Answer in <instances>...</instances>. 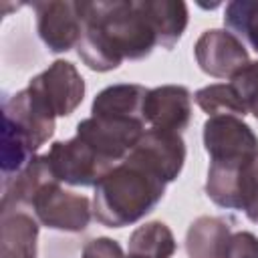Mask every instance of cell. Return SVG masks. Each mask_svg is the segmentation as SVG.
I'll return each mask as SVG.
<instances>
[{
	"label": "cell",
	"mask_w": 258,
	"mask_h": 258,
	"mask_svg": "<svg viewBox=\"0 0 258 258\" xmlns=\"http://www.w3.org/2000/svg\"><path fill=\"white\" fill-rule=\"evenodd\" d=\"M83 18L79 58L97 73L117 69L125 58L141 60L157 46L155 30L141 0L79 2Z\"/></svg>",
	"instance_id": "cell-1"
},
{
	"label": "cell",
	"mask_w": 258,
	"mask_h": 258,
	"mask_svg": "<svg viewBox=\"0 0 258 258\" xmlns=\"http://www.w3.org/2000/svg\"><path fill=\"white\" fill-rule=\"evenodd\" d=\"M165 181L143 163L125 157L95 185L93 216L107 228H125L149 212L165 196Z\"/></svg>",
	"instance_id": "cell-2"
},
{
	"label": "cell",
	"mask_w": 258,
	"mask_h": 258,
	"mask_svg": "<svg viewBox=\"0 0 258 258\" xmlns=\"http://www.w3.org/2000/svg\"><path fill=\"white\" fill-rule=\"evenodd\" d=\"M2 175L12 177L52 137L54 115L38 99L22 89L2 103Z\"/></svg>",
	"instance_id": "cell-3"
},
{
	"label": "cell",
	"mask_w": 258,
	"mask_h": 258,
	"mask_svg": "<svg viewBox=\"0 0 258 258\" xmlns=\"http://www.w3.org/2000/svg\"><path fill=\"white\" fill-rule=\"evenodd\" d=\"M202 137L210 163H248L258 155V135L236 115L208 117Z\"/></svg>",
	"instance_id": "cell-4"
},
{
	"label": "cell",
	"mask_w": 258,
	"mask_h": 258,
	"mask_svg": "<svg viewBox=\"0 0 258 258\" xmlns=\"http://www.w3.org/2000/svg\"><path fill=\"white\" fill-rule=\"evenodd\" d=\"M54 117H69L85 97V79L69 60H54L26 87Z\"/></svg>",
	"instance_id": "cell-5"
},
{
	"label": "cell",
	"mask_w": 258,
	"mask_h": 258,
	"mask_svg": "<svg viewBox=\"0 0 258 258\" xmlns=\"http://www.w3.org/2000/svg\"><path fill=\"white\" fill-rule=\"evenodd\" d=\"M46 157L54 177L69 185H97L99 179L115 167L77 135L67 141H54Z\"/></svg>",
	"instance_id": "cell-6"
},
{
	"label": "cell",
	"mask_w": 258,
	"mask_h": 258,
	"mask_svg": "<svg viewBox=\"0 0 258 258\" xmlns=\"http://www.w3.org/2000/svg\"><path fill=\"white\" fill-rule=\"evenodd\" d=\"M30 210L40 226L62 232H83L93 216L89 198L62 189L60 181L44 185L32 200Z\"/></svg>",
	"instance_id": "cell-7"
},
{
	"label": "cell",
	"mask_w": 258,
	"mask_h": 258,
	"mask_svg": "<svg viewBox=\"0 0 258 258\" xmlns=\"http://www.w3.org/2000/svg\"><path fill=\"white\" fill-rule=\"evenodd\" d=\"M143 133H145L143 121L91 115L79 121L75 135L87 141L109 163L117 165V161H123L127 157V153L135 147V143Z\"/></svg>",
	"instance_id": "cell-8"
},
{
	"label": "cell",
	"mask_w": 258,
	"mask_h": 258,
	"mask_svg": "<svg viewBox=\"0 0 258 258\" xmlns=\"http://www.w3.org/2000/svg\"><path fill=\"white\" fill-rule=\"evenodd\" d=\"M36 14V32L50 52H67L77 48L83 30L79 2L48 0L30 4Z\"/></svg>",
	"instance_id": "cell-9"
},
{
	"label": "cell",
	"mask_w": 258,
	"mask_h": 258,
	"mask_svg": "<svg viewBox=\"0 0 258 258\" xmlns=\"http://www.w3.org/2000/svg\"><path fill=\"white\" fill-rule=\"evenodd\" d=\"M194 54L200 69L216 79H232L234 73L250 62L244 42L234 32L224 28H212L202 32L196 40Z\"/></svg>",
	"instance_id": "cell-10"
},
{
	"label": "cell",
	"mask_w": 258,
	"mask_h": 258,
	"mask_svg": "<svg viewBox=\"0 0 258 258\" xmlns=\"http://www.w3.org/2000/svg\"><path fill=\"white\" fill-rule=\"evenodd\" d=\"M127 157L143 163L165 183L177 179L185 161V143L175 131L145 129Z\"/></svg>",
	"instance_id": "cell-11"
},
{
	"label": "cell",
	"mask_w": 258,
	"mask_h": 258,
	"mask_svg": "<svg viewBox=\"0 0 258 258\" xmlns=\"http://www.w3.org/2000/svg\"><path fill=\"white\" fill-rule=\"evenodd\" d=\"M143 119L151 129L183 131L191 119V95L181 85H161L147 91Z\"/></svg>",
	"instance_id": "cell-12"
},
{
	"label": "cell",
	"mask_w": 258,
	"mask_h": 258,
	"mask_svg": "<svg viewBox=\"0 0 258 258\" xmlns=\"http://www.w3.org/2000/svg\"><path fill=\"white\" fill-rule=\"evenodd\" d=\"M0 258H36L38 220L26 210H2Z\"/></svg>",
	"instance_id": "cell-13"
},
{
	"label": "cell",
	"mask_w": 258,
	"mask_h": 258,
	"mask_svg": "<svg viewBox=\"0 0 258 258\" xmlns=\"http://www.w3.org/2000/svg\"><path fill=\"white\" fill-rule=\"evenodd\" d=\"M147 91L149 89L135 83L109 85L95 95L91 113L99 117H119V119H133L145 123L143 101L147 97Z\"/></svg>",
	"instance_id": "cell-14"
},
{
	"label": "cell",
	"mask_w": 258,
	"mask_h": 258,
	"mask_svg": "<svg viewBox=\"0 0 258 258\" xmlns=\"http://www.w3.org/2000/svg\"><path fill=\"white\" fill-rule=\"evenodd\" d=\"M232 228L226 220L218 216H200L187 228L185 254L187 258H226Z\"/></svg>",
	"instance_id": "cell-15"
},
{
	"label": "cell",
	"mask_w": 258,
	"mask_h": 258,
	"mask_svg": "<svg viewBox=\"0 0 258 258\" xmlns=\"http://www.w3.org/2000/svg\"><path fill=\"white\" fill-rule=\"evenodd\" d=\"M141 8L155 30L157 46L171 50L187 26V4L181 0H141Z\"/></svg>",
	"instance_id": "cell-16"
},
{
	"label": "cell",
	"mask_w": 258,
	"mask_h": 258,
	"mask_svg": "<svg viewBox=\"0 0 258 258\" xmlns=\"http://www.w3.org/2000/svg\"><path fill=\"white\" fill-rule=\"evenodd\" d=\"M248 163H210L206 179V196L220 208L242 210L244 175Z\"/></svg>",
	"instance_id": "cell-17"
},
{
	"label": "cell",
	"mask_w": 258,
	"mask_h": 258,
	"mask_svg": "<svg viewBox=\"0 0 258 258\" xmlns=\"http://www.w3.org/2000/svg\"><path fill=\"white\" fill-rule=\"evenodd\" d=\"M175 252V238L167 224L153 220L133 230L129 236L127 258H171Z\"/></svg>",
	"instance_id": "cell-18"
},
{
	"label": "cell",
	"mask_w": 258,
	"mask_h": 258,
	"mask_svg": "<svg viewBox=\"0 0 258 258\" xmlns=\"http://www.w3.org/2000/svg\"><path fill=\"white\" fill-rule=\"evenodd\" d=\"M198 107L208 113V117L216 115H236L244 117L248 113L246 105L242 103L238 91L232 87V83H214L208 87H202L194 95Z\"/></svg>",
	"instance_id": "cell-19"
},
{
	"label": "cell",
	"mask_w": 258,
	"mask_h": 258,
	"mask_svg": "<svg viewBox=\"0 0 258 258\" xmlns=\"http://www.w3.org/2000/svg\"><path fill=\"white\" fill-rule=\"evenodd\" d=\"M224 24L240 38H244L258 52V2L234 0L226 4Z\"/></svg>",
	"instance_id": "cell-20"
},
{
	"label": "cell",
	"mask_w": 258,
	"mask_h": 258,
	"mask_svg": "<svg viewBox=\"0 0 258 258\" xmlns=\"http://www.w3.org/2000/svg\"><path fill=\"white\" fill-rule=\"evenodd\" d=\"M230 83L238 91L248 113H252L258 119V60L244 64L238 73H234Z\"/></svg>",
	"instance_id": "cell-21"
},
{
	"label": "cell",
	"mask_w": 258,
	"mask_h": 258,
	"mask_svg": "<svg viewBox=\"0 0 258 258\" xmlns=\"http://www.w3.org/2000/svg\"><path fill=\"white\" fill-rule=\"evenodd\" d=\"M242 212L250 222L258 224V155L250 161L244 175V191H242Z\"/></svg>",
	"instance_id": "cell-22"
},
{
	"label": "cell",
	"mask_w": 258,
	"mask_h": 258,
	"mask_svg": "<svg viewBox=\"0 0 258 258\" xmlns=\"http://www.w3.org/2000/svg\"><path fill=\"white\" fill-rule=\"evenodd\" d=\"M226 258H258V236L246 230L232 234Z\"/></svg>",
	"instance_id": "cell-23"
},
{
	"label": "cell",
	"mask_w": 258,
	"mask_h": 258,
	"mask_svg": "<svg viewBox=\"0 0 258 258\" xmlns=\"http://www.w3.org/2000/svg\"><path fill=\"white\" fill-rule=\"evenodd\" d=\"M81 258H125V254L117 240L101 236L85 244Z\"/></svg>",
	"instance_id": "cell-24"
},
{
	"label": "cell",
	"mask_w": 258,
	"mask_h": 258,
	"mask_svg": "<svg viewBox=\"0 0 258 258\" xmlns=\"http://www.w3.org/2000/svg\"><path fill=\"white\" fill-rule=\"evenodd\" d=\"M125 258H127V256H125Z\"/></svg>",
	"instance_id": "cell-25"
}]
</instances>
